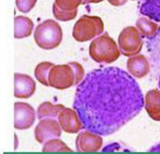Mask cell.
I'll return each instance as SVG.
<instances>
[{
  "instance_id": "cell-20",
  "label": "cell",
  "mask_w": 160,
  "mask_h": 154,
  "mask_svg": "<svg viewBox=\"0 0 160 154\" xmlns=\"http://www.w3.org/2000/svg\"><path fill=\"white\" fill-rule=\"evenodd\" d=\"M37 0H16L17 9L22 13L30 12L36 4Z\"/></svg>"
},
{
  "instance_id": "cell-4",
  "label": "cell",
  "mask_w": 160,
  "mask_h": 154,
  "mask_svg": "<svg viewBox=\"0 0 160 154\" xmlns=\"http://www.w3.org/2000/svg\"><path fill=\"white\" fill-rule=\"evenodd\" d=\"M103 31L104 23L102 19L96 16L85 15L76 22L72 35L78 42H87L101 35Z\"/></svg>"
},
{
  "instance_id": "cell-21",
  "label": "cell",
  "mask_w": 160,
  "mask_h": 154,
  "mask_svg": "<svg viewBox=\"0 0 160 154\" xmlns=\"http://www.w3.org/2000/svg\"><path fill=\"white\" fill-rule=\"evenodd\" d=\"M69 65L72 67L74 73H75V84L76 86L81 82L85 77V70L82 66L80 63L76 62H72L69 63Z\"/></svg>"
},
{
  "instance_id": "cell-15",
  "label": "cell",
  "mask_w": 160,
  "mask_h": 154,
  "mask_svg": "<svg viewBox=\"0 0 160 154\" xmlns=\"http://www.w3.org/2000/svg\"><path fill=\"white\" fill-rule=\"evenodd\" d=\"M127 70L134 77L141 79L146 76L149 72V66L144 60L141 61L139 57H132L128 60Z\"/></svg>"
},
{
  "instance_id": "cell-3",
  "label": "cell",
  "mask_w": 160,
  "mask_h": 154,
  "mask_svg": "<svg viewBox=\"0 0 160 154\" xmlns=\"http://www.w3.org/2000/svg\"><path fill=\"white\" fill-rule=\"evenodd\" d=\"M63 32L57 21L49 19L38 25L34 32V39L38 47L51 50L58 47L62 41Z\"/></svg>"
},
{
  "instance_id": "cell-12",
  "label": "cell",
  "mask_w": 160,
  "mask_h": 154,
  "mask_svg": "<svg viewBox=\"0 0 160 154\" xmlns=\"http://www.w3.org/2000/svg\"><path fill=\"white\" fill-rule=\"evenodd\" d=\"M14 83V96L17 98H29L35 92L36 83L29 75L15 73Z\"/></svg>"
},
{
  "instance_id": "cell-5",
  "label": "cell",
  "mask_w": 160,
  "mask_h": 154,
  "mask_svg": "<svg viewBox=\"0 0 160 154\" xmlns=\"http://www.w3.org/2000/svg\"><path fill=\"white\" fill-rule=\"evenodd\" d=\"M49 86L58 90H65L74 86L75 73L69 63L54 65L49 73Z\"/></svg>"
},
{
  "instance_id": "cell-9",
  "label": "cell",
  "mask_w": 160,
  "mask_h": 154,
  "mask_svg": "<svg viewBox=\"0 0 160 154\" xmlns=\"http://www.w3.org/2000/svg\"><path fill=\"white\" fill-rule=\"evenodd\" d=\"M83 0H55L52 11L55 18L61 21H69L77 16L78 8Z\"/></svg>"
},
{
  "instance_id": "cell-14",
  "label": "cell",
  "mask_w": 160,
  "mask_h": 154,
  "mask_svg": "<svg viewBox=\"0 0 160 154\" xmlns=\"http://www.w3.org/2000/svg\"><path fill=\"white\" fill-rule=\"evenodd\" d=\"M14 37L22 39L29 37L32 32L34 24L28 17L18 16L14 19Z\"/></svg>"
},
{
  "instance_id": "cell-6",
  "label": "cell",
  "mask_w": 160,
  "mask_h": 154,
  "mask_svg": "<svg viewBox=\"0 0 160 154\" xmlns=\"http://www.w3.org/2000/svg\"><path fill=\"white\" fill-rule=\"evenodd\" d=\"M141 39L136 30L132 27L124 29L118 37V45L122 55L132 56L141 48Z\"/></svg>"
},
{
  "instance_id": "cell-8",
  "label": "cell",
  "mask_w": 160,
  "mask_h": 154,
  "mask_svg": "<svg viewBox=\"0 0 160 154\" xmlns=\"http://www.w3.org/2000/svg\"><path fill=\"white\" fill-rule=\"evenodd\" d=\"M35 112L28 103L16 102L14 104V127L19 130L28 129L35 121Z\"/></svg>"
},
{
  "instance_id": "cell-13",
  "label": "cell",
  "mask_w": 160,
  "mask_h": 154,
  "mask_svg": "<svg viewBox=\"0 0 160 154\" xmlns=\"http://www.w3.org/2000/svg\"><path fill=\"white\" fill-rule=\"evenodd\" d=\"M145 109L149 117L156 122H160V91L149 90L145 96Z\"/></svg>"
},
{
  "instance_id": "cell-10",
  "label": "cell",
  "mask_w": 160,
  "mask_h": 154,
  "mask_svg": "<svg viewBox=\"0 0 160 154\" xmlns=\"http://www.w3.org/2000/svg\"><path fill=\"white\" fill-rule=\"evenodd\" d=\"M58 118L62 130L66 132L75 134L84 128L77 112L70 108H64Z\"/></svg>"
},
{
  "instance_id": "cell-7",
  "label": "cell",
  "mask_w": 160,
  "mask_h": 154,
  "mask_svg": "<svg viewBox=\"0 0 160 154\" xmlns=\"http://www.w3.org/2000/svg\"><path fill=\"white\" fill-rule=\"evenodd\" d=\"M61 136V127L54 118H45L40 120L35 129V137L39 144Z\"/></svg>"
},
{
  "instance_id": "cell-2",
  "label": "cell",
  "mask_w": 160,
  "mask_h": 154,
  "mask_svg": "<svg viewBox=\"0 0 160 154\" xmlns=\"http://www.w3.org/2000/svg\"><path fill=\"white\" fill-rule=\"evenodd\" d=\"M89 52L91 58L99 63H111L120 56L116 43L107 32L92 41Z\"/></svg>"
},
{
  "instance_id": "cell-17",
  "label": "cell",
  "mask_w": 160,
  "mask_h": 154,
  "mask_svg": "<svg viewBox=\"0 0 160 154\" xmlns=\"http://www.w3.org/2000/svg\"><path fill=\"white\" fill-rule=\"evenodd\" d=\"M55 65L49 62H43L37 66L35 69V76L39 83L46 86H49V73L52 67Z\"/></svg>"
},
{
  "instance_id": "cell-22",
  "label": "cell",
  "mask_w": 160,
  "mask_h": 154,
  "mask_svg": "<svg viewBox=\"0 0 160 154\" xmlns=\"http://www.w3.org/2000/svg\"><path fill=\"white\" fill-rule=\"evenodd\" d=\"M103 1V0H83L82 4H91V3H98V2H102Z\"/></svg>"
},
{
  "instance_id": "cell-16",
  "label": "cell",
  "mask_w": 160,
  "mask_h": 154,
  "mask_svg": "<svg viewBox=\"0 0 160 154\" xmlns=\"http://www.w3.org/2000/svg\"><path fill=\"white\" fill-rule=\"evenodd\" d=\"M64 108L65 106L62 104H53L49 102L41 103L37 110L38 119L56 118Z\"/></svg>"
},
{
  "instance_id": "cell-1",
  "label": "cell",
  "mask_w": 160,
  "mask_h": 154,
  "mask_svg": "<svg viewBox=\"0 0 160 154\" xmlns=\"http://www.w3.org/2000/svg\"><path fill=\"white\" fill-rule=\"evenodd\" d=\"M135 85L116 67L94 69L78 86L73 107L84 128L100 136L111 135L132 118Z\"/></svg>"
},
{
  "instance_id": "cell-11",
  "label": "cell",
  "mask_w": 160,
  "mask_h": 154,
  "mask_svg": "<svg viewBox=\"0 0 160 154\" xmlns=\"http://www.w3.org/2000/svg\"><path fill=\"white\" fill-rule=\"evenodd\" d=\"M103 145V139L100 135L92 131H83L76 140V150L79 152H96Z\"/></svg>"
},
{
  "instance_id": "cell-18",
  "label": "cell",
  "mask_w": 160,
  "mask_h": 154,
  "mask_svg": "<svg viewBox=\"0 0 160 154\" xmlns=\"http://www.w3.org/2000/svg\"><path fill=\"white\" fill-rule=\"evenodd\" d=\"M144 15H147L151 12L154 11L148 17L155 21H160V0H145L141 7V11H145Z\"/></svg>"
},
{
  "instance_id": "cell-19",
  "label": "cell",
  "mask_w": 160,
  "mask_h": 154,
  "mask_svg": "<svg viewBox=\"0 0 160 154\" xmlns=\"http://www.w3.org/2000/svg\"><path fill=\"white\" fill-rule=\"evenodd\" d=\"M43 152H71L73 151L66 144L61 140L53 138L44 143Z\"/></svg>"
}]
</instances>
